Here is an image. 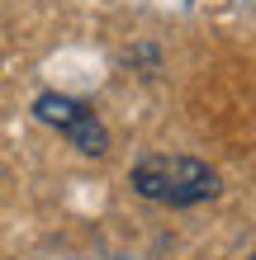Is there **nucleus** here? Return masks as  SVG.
I'll return each mask as SVG.
<instances>
[{
	"label": "nucleus",
	"mask_w": 256,
	"mask_h": 260,
	"mask_svg": "<svg viewBox=\"0 0 256 260\" xmlns=\"http://www.w3.org/2000/svg\"><path fill=\"white\" fill-rule=\"evenodd\" d=\"M133 189L152 204H166V208H194V204H209L218 199L223 180L214 166L194 161V156H143L133 166Z\"/></svg>",
	"instance_id": "obj_1"
},
{
	"label": "nucleus",
	"mask_w": 256,
	"mask_h": 260,
	"mask_svg": "<svg viewBox=\"0 0 256 260\" xmlns=\"http://www.w3.org/2000/svg\"><path fill=\"white\" fill-rule=\"evenodd\" d=\"M34 114H38V123H48V128H57L62 137H71V147L86 151V156H104V151H109V133H104V123L86 109L81 100L48 90V95L34 100Z\"/></svg>",
	"instance_id": "obj_2"
},
{
	"label": "nucleus",
	"mask_w": 256,
	"mask_h": 260,
	"mask_svg": "<svg viewBox=\"0 0 256 260\" xmlns=\"http://www.w3.org/2000/svg\"><path fill=\"white\" fill-rule=\"evenodd\" d=\"M251 260H256V255H251Z\"/></svg>",
	"instance_id": "obj_3"
}]
</instances>
